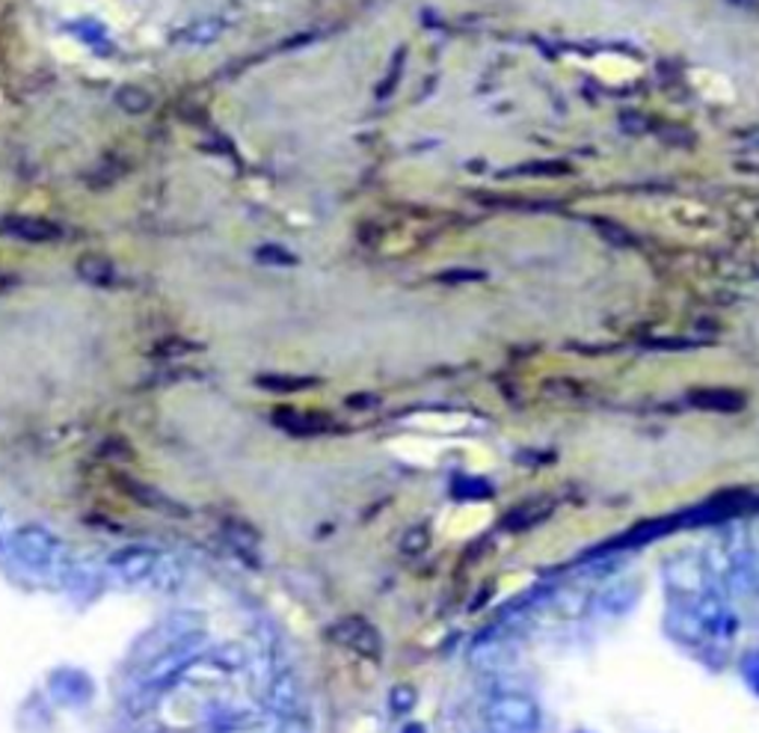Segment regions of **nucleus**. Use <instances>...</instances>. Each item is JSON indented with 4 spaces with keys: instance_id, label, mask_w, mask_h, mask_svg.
<instances>
[{
    "instance_id": "f257e3e1",
    "label": "nucleus",
    "mask_w": 759,
    "mask_h": 733,
    "mask_svg": "<svg viewBox=\"0 0 759 733\" xmlns=\"http://www.w3.org/2000/svg\"><path fill=\"white\" fill-rule=\"evenodd\" d=\"M493 733H538L540 707L531 695L522 692H502L486 710Z\"/></svg>"
},
{
    "instance_id": "f03ea898",
    "label": "nucleus",
    "mask_w": 759,
    "mask_h": 733,
    "mask_svg": "<svg viewBox=\"0 0 759 733\" xmlns=\"http://www.w3.org/2000/svg\"><path fill=\"white\" fill-rule=\"evenodd\" d=\"M0 232L10 235V238H19V241H31V244H45V241H57L63 229L51 220H36V217H27V214H12V217H3L0 220Z\"/></svg>"
},
{
    "instance_id": "7ed1b4c3",
    "label": "nucleus",
    "mask_w": 759,
    "mask_h": 733,
    "mask_svg": "<svg viewBox=\"0 0 759 733\" xmlns=\"http://www.w3.org/2000/svg\"><path fill=\"white\" fill-rule=\"evenodd\" d=\"M117 481L122 484V490H125L131 500H137L140 505H146V508H155V510H160V514H169V517H184V514H188V510H184V505L172 502L169 496L158 493L155 488H148V484H140V481L125 479V476H117Z\"/></svg>"
},
{
    "instance_id": "20e7f679",
    "label": "nucleus",
    "mask_w": 759,
    "mask_h": 733,
    "mask_svg": "<svg viewBox=\"0 0 759 733\" xmlns=\"http://www.w3.org/2000/svg\"><path fill=\"white\" fill-rule=\"evenodd\" d=\"M291 419H285L282 413L276 416V422L282 425L285 434L291 436H317V434H333L338 431L336 422L329 419V413H288Z\"/></svg>"
},
{
    "instance_id": "39448f33",
    "label": "nucleus",
    "mask_w": 759,
    "mask_h": 733,
    "mask_svg": "<svg viewBox=\"0 0 759 733\" xmlns=\"http://www.w3.org/2000/svg\"><path fill=\"white\" fill-rule=\"evenodd\" d=\"M336 636L341 645H348V648L359 650V653H365V657H377L380 648H374V645H369V641H362V638H377V633H374V627L371 624H365V621H359V617H350V621H345L341 627L336 629Z\"/></svg>"
},
{
    "instance_id": "423d86ee",
    "label": "nucleus",
    "mask_w": 759,
    "mask_h": 733,
    "mask_svg": "<svg viewBox=\"0 0 759 733\" xmlns=\"http://www.w3.org/2000/svg\"><path fill=\"white\" fill-rule=\"evenodd\" d=\"M635 594H638L635 582L609 585V588H602L600 597H597V609L605 612V615H617V612H623V609L632 606Z\"/></svg>"
},
{
    "instance_id": "0eeeda50",
    "label": "nucleus",
    "mask_w": 759,
    "mask_h": 733,
    "mask_svg": "<svg viewBox=\"0 0 759 733\" xmlns=\"http://www.w3.org/2000/svg\"><path fill=\"white\" fill-rule=\"evenodd\" d=\"M258 386L267 393H300V389H312L317 386L315 377H291V374H264L258 377Z\"/></svg>"
},
{
    "instance_id": "6e6552de",
    "label": "nucleus",
    "mask_w": 759,
    "mask_h": 733,
    "mask_svg": "<svg viewBox=\"0 0 759 733\" xmlns=\"http://www.w3.org/2000/svg\"><path fill=\"white\" fill-rule=\"evenodd\" d=\"M745 677L759 681V650H750V657L745 659Z\"/></svg>"
}]
</instances>
